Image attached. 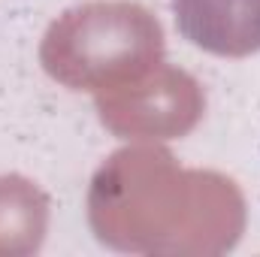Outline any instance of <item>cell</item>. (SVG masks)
Returning <instances> with one entry per match:
<instances>
[{"instance_id": "1", "label": "cell", "mask_w": 260, "mask_h": 257, "mask_svg": "<svg viewBox=\"0 0 260 257\" xmlns=\"http://www.w3.org/2000/svg\"><path fill=\"white\" fill-rule=\"evenodd\" d=\"M88 221L115 251L221 254L245 230V197L233 179L182 167L157 142H130L94 173Z\"/></svg>"}, {"instance_id": "2", "label": "cell", "mask_w": 260, "mask_h": 257, "mask_svg": "<svg viewBox=\"0 0 260 257\" xmlns=\"http://www.w3.org/2000/svg\"><path fill=\"white\" fill-rule=\"evenodd\" d=\"M157 15L133 0H88L61 12L40 40L43 70L70 91L103 94L164 64Z\"/></svg>"}, {"instance_id": "3", "label": "cell", "mask_w": 260, "mask_h": 257, "mask_svg": "<svg viewBox=\"0 0 260 257\" xmlns=\"http://www.w3.org/2000/svg\"><path fill=\"white\" fill-rule=\"evenodd\" d=\"M100 124L127 142L182 139L203 121L206 94L191 73L157 64L121 88L94 94Z\"/></svg>"}, {"instance_id": "4", "label": "cell", "mask_w": 260, "mask_h": 257, "mask_svg": "<svg viewBox=\"0 0 260 257\" xmlns=\"http://www.w3.org/2000/svg\"><path fill=\"white\" fill-rule=\"evenodd\" d=\"M182 37L218 58L260 52V0H173Z\"/></svg>"}, {"instance_id": "5", "label": "cell", "mask_w": 260, "mask_h": 257, "mask_svg": "<svg viewBox=\"0 0 260 257\" xmlns=\"http://www.w3.org/2000/svg\"><path fill=\"white\" fill-rule=\"evenodd\" d=\"M49 233V197L18 173L0 176V257L37 254Z\"/></svg>"}]
</instances>
